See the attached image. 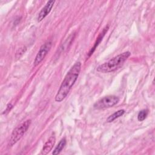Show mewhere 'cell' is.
Segmentation results:
<instances>
[{"mask_svg":"<svg viewBox=\"0 0 155 155\" xmlns=\"http://www.w3.org/2000/svg\"><path fill=\"white\" fill-rule=\"evenodd\" d=\"M119 101V98L114 95H108L101 98L94 103L93 107L95 109L101 110L110 108L115 105Z\"/></svg>","mask_w":155,"mask_h":155,"instance_id":"4","label":"cell"},{"mask_svg":"<svg viewBox=\"0 0 155 155\" xmlns=\"http://www.w3.org/2000/svg\"><path fill=\"white\" fill-rule=\"evenodd\" d=\"M124 113H125V110H119L116 111L115 113H114L113 114H112L111 115L107 117L106 121L107 122H111L113 120H114L115 119H117L118 117L123 116Z\"/></svg>","mask_w":155,"mask_h":155,"instance_id":"10","label":"cell"},{"mask_svg":"<svg viewBox=\"0 0 155 155\" xmlns=\"http://www.w3.org/2000/svg\"><path fill=\"white\" fill-rule=\"evenodd\" d=\"M51 45H52V42L50 41L46 42L45 43H44L41 45L34 60V62H33L34 67H36L43 61V59L45 58V57L50 51L51 47Z\"/></svg>","mask_w":155,"mask_h":155,"instance_id":"5","label":"cell"},{"mask_svg":"<svg viewBox=\"0 0 155 155\" xmlns=\"http://www.w3.org/2000/svg\"><path fill=\"white\" fill-rule=\"evenodd\" d=\"M108 26H106V27L103 29V30L102 31V32L99 34V35L98 36V37L97 38V39L96 40V41H95V42H94V44L93 47L90 49V51L88 52V57H90V56L93 53V52L95 51L96 48H97V47L98 46V45L100 44V42H101V41L102 40L104 36H105V33H107V31H108Z\"/></svg>","mask_w":155,"mask_h":155,"instance_id":"8","label":"cell"},{"mask_svg":"<svg viewBox=\"0 0 155 155\" xmlns=\"http://www.w3.org/2000/svg\"><path fill=\"white\" fill-rule=\"evenodd\" d=\"M131 55L130 51H125L111 58L108 61L99 65L97 71L101 73H110L119 69Z\"/></svg>","mask_w":155,"mask_h":155,"instance_id":"2","label":"cell"},{"mask_svg":"<svg viewBox=\"0 0 155 155\" xmlns=\"http://www.w3.org/2000/svg\"><path fill=\"white\" fill-rule=\"evenodd\" d=\"M12 108V105L11 104H8L7 105V107H6V109H5V110L4 111V112L3 113H6L7 112H8V111H10Z\"/></svg>","mask_w":155,"mask_h":155,"instance_id":"13","label":"cell"},{"mask_svg":"<svg viewBox=\"0 0 155 155\" xmlns=\"http://www.w3.org/2000/svg\"><path fill=\"white\" fill-rule=\"evenodd\" d=\"M81 69V62H76L69 70L62 82L59 89L58 90L56 96L55 101L60 102L62 101L67 96L69 91L73 87L76 81Z\"/></svg>","mask_w":155,"mask_h":155,"instance_id":"1","label":"cell"},{"mask_svg":"<svg viewBox=\"0 0 155 155\" xmlns=\"http://www.w3.org/2000/svg\"><path fill=\"white\" fill-rule=\"evenodd\" d=\"M31 124L30 120H27L23 123L21 124L17 127H16L13 131L11 136L10 137L8 145V147H12L17 142H18L21 138L23 136L24 133L27 131Z\"/></svg>","mask_w":155,"mask_h":155,"instance_id":"3","label":"cell"},{"mask_svg":"<svg viewBox=\"0 0 155 155\" xmlns=\"http://www.w3.org/2000/svg\"><path fill=\"white\" fill-rule=\"evenodd\" d=\"M54 1H49L47 2L45 5L41 9L40 12L38 14V21L41 22L51 12V8L53 7Z\"/></svg>","mask_w":155,"mask_h":155,"instance_id":"6","label":"cell"},{"mask_svg":"<svg viewBox=\"0 0 155 155\" xmlns=\"http://www.w3.org/2000/svg\"><path fill=\"white\" fill-rule=\"evenodd\" d=\"M55 141H56V138L54 136H51L44 145V147L42 150V154H48L52 150L55 143Z\"/></svg>","mask_w":155,"mask_h":155,"instance_id":"7","label":"cell"},{"mask_svg":"<svg viewBox=\"0 0 155 155\" xmlns=\"http://www.w3.org/2000/svg\"><path fill=\"white\" fill-rule=\"evenodd\" d=\"M26 50H27V48H26V47H25V46H22V47H19V48L17 50V51H16V52L15 58H16V59H19V58L25 53Z\"/></svg>","mask_w":155,"mask_h":155,"instance_id":"12","label":"cell"},{"mask_svg":"<svg viewBox=\"0 0 155 155\" xmlns=\"http://www.w3.org/2000/svg\"><path fill=\"white\" fill-rule=\"evenodd\" d=\"M66 139L65 137L62 138L60 141L58 143V144L56 145V147H55V148L54 149L52 154H54V155H56V154H58L61 153V151L63 150V148H64L65 145H66Z\"/></svg>","mask_w":155,"mask_h":155,"instance_id":"9","label":"cell"},{"mask_svg":"<svg viewBox=\"0 0 155 155\" xmlns=\"http://www.w3.org/2000/svg\"><path fill=\"white\" fill-rule=\"evenodd\" d=\"M148 114V110L147 109H143L140 111L137 114V119L139 121H143L146 119Z\"/></svg>","mask_w":155,"mask_h":155,"instance_id":"11","label":"cell"}]
</instances>
